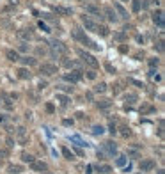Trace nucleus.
<instances>
[{"instance_id": "obj_1", "label": "nucleus", "mask_w": 165, "mask_h": 174, "mask_svg": "<svg viewBox=\"0 0 165 174\" xmlns=\"http://www.w3.org/2000/svg\"><path fill=\"white\" fill-rule=\"evenodd\" d=\"M76 53L80 55V59H82V60H84V62H85L87 66H91L92 69L99 68V60H98V59L94 57L92 53H89V52H85L84 48H78V50H76Z\"/></svg>"}, {"instance_id": "obj_2", "label": "nucleus", "mask_w": 165, "mask_h": 174, "mask_svg": "<svg viewBox=\"0 0 165 174\" xmlns=\"http://www.w3.org/2000/svg\"><path fill=\"white\" fill-rule=\"evenodd\" d=\"M50 46H52V55H53V57L66 55V53H68V46H66L60 39H52V41H50Z\"/></svg>"}, {"instance_id": "obj_3", "label": "nucleus", "mask_w": 165, "mask_h": 174, "mask_svg": "<svg viewBox=\"0 0 165 174\" xmlns=\"http://www.w3.org/2000/svg\"><path fill=\"white\" fill-rule=\"evenodd\" d=\"M39 71H41V75H44V77H52L57 73V66L55 64H50V62H44V64H39Z\"/></svg>"}, {"instance_id": "obj_4", "label": "nucleus", "mask_w": 165, "mask_h": 174, "mask_svg": "<svg viewBox=\"0 0 165 174\" xmlns=\"http://www.w3.org/2000/svg\"><path fill=\"white\" fill-rule=\"evenodd\" d=\"M85 13H89V14L94 16V18H99V21L105 18V16H103V13H101V9H99L96 4H85Z\"/></svg>"}, {"instance_id": "obj_5", "label": "nucleus", "mask_w": 165, "mask_h": 174, "mask_svg": "<svg viewBox=\"0 0 165 174\" xmlns=\"http://www.w3.org/2000/svg\"><path fill=\"white\" fill-rule=\"evenodd\" d=\"M80 20H82V23H84L85 30H92V32H96L98 23H96V21H94V20H92L89 14H82V16H80Z\"/></svg>"}, {"instance_id": "obj_6", "label": "nucleus", "mask_w": 165, "mask_h": 174, "mask_svg": "<svg viewBox=\"0 0 165 174\" xmlns=\"http://www.w3.org/2000/svg\"><path fill=\"white\" fill-rule=\"evenodd\" d=\"M101 13H103V16H107V20H108L110 23H117V21H119V16L115 14L114 7H110V5H107V7H105Z\"/></svg>"}, {"instance_id": "obj_7", "label": "nucleus", "mask_w": 165, "mask_h": 174, "mask_svg": "<svg viewBox=\"0 0 165 174\" xmlns=\"http://www.w3.org/2000/svg\"><path fill=\"white\" fill-rule=\"evenodd\" d=\"M82 77H84L82 71H80V69H75L71 73H66V75H64V80H66V82H71V84H76V82L82 80Z\"/></svg>"}, {"instance_id": "obj_8", "label": "nucleus", "mask_w": 165, "mask_h": 174, "mask_svg": "<svg viewBox=\"0 0 165 174\" xmlns=\"http://www.w3.org/2000/svg\"><path fill=\"white\" fill-rule=\"evenodd\" d=\"M18 39H21V41H25V43H29L30 39L34 38V30L29 27V29H21V30H18Z\"/></svg>"}, {"instance_id": "obj_9", "label": "nucleus", "mask_w": 165, "mask_h": 174, "mask_svg": "<svg viewBox=\"0 0 165 174\" xmlns=\"http://www.w3.org/2000/svg\"><path fill=\"white\" fill-rule=\"evenodd\" d=\"M52 11L55 14H59V16H71L73 14V9L71 7H64V5H53Z\"/></svg>"}, {"instance_id": "obj_10", "label": "nucleus", "mask_w": 165, "mask_h": 174, "mask_svg": "<svg viewBox=\"0 0 165 174\" xmlns=\"http://www.w3.org/2000/svg\"><path fill=\"white\" fill-rule=\"evenodd\" d=\"M114 11H115V14L119 16V18H123V20H128V11L121 5V2H114Z\"/></svg>"}, {"instance_id": "obj_11", "label": "nucleus", "mask_w": 165, "mask_h": 174, "mask_svg": "<svg viewBox=\"0 0 165 174\" xmlns=\"http://www.w3.org/2000/svg\"><path fill=\"white\" fill-rule=\"evenodd\" d=\"M153 21H154L160 29H163L165 20H163V11H162V9H158V11H154V13H153Z\"/></svg>"}, {"instance_id": "obj_12", "label": "nucleus", "mask_w": 165, "mask_h": 174, "mask_svg": "<svg viewBox=\"0 0 165 174\" xmlns=\"http://www.w3.org/2000/svg\"><path fill=\"white\" fill-rule=\"evenodd\" d=\"M139 167H140L142 172H151V171L154 169V162H153V160H142V162L139 163Z\"/></svg>"}, {"instance_id": "obj_13", "label": "nucleus", "mask_w": 165, "mask_h": 174, "mask_svg": "<svg viewBox=\"0 0 165 174\" xmlns=\"http://www.w3.org/2000/svg\"><path fill=\"white\" fill-rule=\"evenodd\" d=\"M103 153H107V155H115V153H117V146H115L112 140H107V142L103 144Z\"/></svg>"}, {"instance_id": "obj_14", "label": "nucleus", "mask_w": 165, "mask_h": 174, "mask_svg": "<svg viewBox=\"0 0 165 174\" xmlns=\"http://www.w3.org/2000/svg\"><path fill=\"white\" fill-rule=\"evenodd\" d=\"M30 167H32V171H37V172H44V171L48 169V165H46L44 162H37V160H34V162L30 163Z\"/></svg>"}, {"instance_id": "obj_15", "label": "nucleus", "mask_w": 165, "mask_h": 174, "mask_svg": "<svg viewBox=\"0 0 165 174\" xmlns=\"http://www.w3.org/2000/svg\"><path fill=\"white\" fill-rule=\"evenodd\" d=\"M18 78L20 80H30V78H32V73H30L27 68H20L18 69Z\"/></svg>"}, {"instance_id": "obj_16", "label": "nucleus", "mask_w": 165, "mask_h": 174, "mask_svg": "<svg viewBox=\"0 0 165 174\" xmlns=\"http://www.w3.org/2000/svg\"><path fill=\"white\" fill-rule=\"evenodd\" d=\"M5 57L9 59L11 62H16V60H20V53L16 50H7V52H5Z\"/></svg>"}, {"instance_id": "obj_17", "label": "nucleus", "mask_w": 165, "mask_h": 174, "mask_svg": "<svg viewBox=\"0 0 165 174\" xmlns=\"http://www.w3.org/2000/svg\"><path fill=\"white\" fill-rule=\"evenodd\" d=\"M7 172L9 174H20V172H23V167L18 165V163H11V165L7 167Z\"/></svg>"}, {"instance_id": "obj_18", "label": "nucleus", "mask_w": 165, "mask_h": 174, "mask_svg": "<svg viewBox=\"0 0 165 174\" xmlns=\"http://www.w3.org/2000/svg\"><path fill=\"white\" fill-rule=\"evenodd\" d=\"M82 43H84V44H85L87 48H91V50H99V46H98V44H96V43H94L92 39L87 38V36H85V38L82 39Z\"/></svg>"}, {"instance_id": "obj_19", "label": "nucleus", "mask_w": 165, "mask_h": 174, "mask_svg": "<svg viewBox=\"0 0 165 174\" xmlns=\"http://www.w3.org/2000/svg\"><path fill=\"white\" fill-rule=\"evenodd\" d=\"M96 32H98L99 36H103V38H107V36L110 34V30H108L107 25H98V27H96Z\"/></svg>"}, {"instance_id": "obj_20", "label": "nucleus", "mask_w": 165, "mask_h": 174, "mask_svg": "<svg viewBox=\"0 0 165 174\" xmlns=\"http://www.w3.org/2000/svg\"><path fill=\"white\" fill-rule=\"evenodd\" d=\"M85 38V32L82 30V29H75L73 30V39H76V41H80L82 43V39Z\"/></svg>"}, {"instance_id": "obj_21", "label": "nucleus", "mask_w": 165, "mask_h": 174, "mask_svg": "<svg viewBox=\"0 0 165 174\" xmlns=\"http://www.w3.org/2000/svg\"><path fill=\"white\" fill-rule=\"evenodd\" d=\"M20 60H21L25 66H36L37 64V60L34 57H20Z\"/></svg>"}, {"instance_id": "obj_22", "label": "nucleus", "mask_w": 165, "mask_h": 174, "mask_svg": "<svg viewBox=\"0 0 165 174\" xmlns=\"http://www.w3.org/2000/svg\"><path fill=\"white\" fill-rule=\"evenodd\" d=\"M110 105H112V101H110V99H99V101L96 103V107H98V108H108Z\"/></svg>"}, {"instance_id": "obj_23", "label": "nucleus", "mask_w": 165, "mask_h": 174, "mask_svg": "<svg viewBox=\"0 0 165 174\" xmlns=\"http://www.w3.org/2000/svg\"><path fill=\"white\" fill-rule=\"evenodd\" d=\"M55 98H57V101H59V103H60L62 107H66V105L69 103V98H68V96H64V94H57Z\"/></svg>"}, {"instance_id": "obj_24", "label": "nucleus", "mask_w": 165, "mask_h": 174, "mask_svg": "<svg viewBox=\"0 0 165 174\" xmlns=\"http://www.w3.org/2000/svg\"><path fill=\"white\" fill-rule=\"evenodd\" d=\"M105 91H107V84H105V82H99V84L94 87V93H99V94H101V93H105Z\"/></svg>"}, {"instance_id": "obj_25", "label": "nucleus", "mask_w": 165, "mask_h": 174, "mask_svg": "<svg viewBox=\"0 0 165 174\" xmlns=\"http://www.w3.org/2000/svg\"><path fill=\"white\" fill-rule=\"evenodd\" d=\"M103 132H105V128H103L101 124H94V126H92V135H101Z\"/></svg>"}, {"instance_id": "obj_26", "label": "nucleus", "mask_w": 165, "mask_h": 174, "mask_svg": "<svg viewBox=\"0 0 165 174\" xmlns=\"http://www.w3.org/2000/svg\"><path fill=\"white\" fill-rule=\"evenodd\" d=\"M147 64H149V68H151V69H154V68L160 64V59H158V57H151L149 60H147Z\"/></svg>"}, {"instance_id": "obj_27", "label": "nucleus", "mask_w": 165, "mask_h": 174, "mask_svg": "<svg viewBox=\"0 0 165 174\" xmlns=\"http://www.w3.org/2000/svg\"><path fill=\"white\" fill-rule=\"evenodd\" d=\"M21 160H23L25 163H32V162H34L36 158H34L32 155H29V153H21Z\"/></svg>"}, {"instance_id": "obj_28", "label": "nucleus", "mask_w": 165, "mask_h": 174, "mask_svg": "<svg viewBox=\"0 0 165 174\" xmlns=\"http://www.w3.org/2000/svg\"><path fill=\"white\" fill-rule=\"evenodd\" d=\"M62 64H64L66 68H78V62H75V60H69V59H64V60H62Z\"/></svg>"}, {"instance_id": "obj_29", "label": "nucleus", "mask_w": 165, "mask_h": 174, "mask_svg": "<svg viewBox=\"0 0 165 174\" xmlns=\"http://www.w3.org/2000/svg\"><path fill=\"white\" fill-rule=\"evenodd\" d=\"M131 9L133 13H140V0H131Z\"/></svg>"}, {"instance_id": "obj_30", "label": "nucleus", "mask_w": 165, "mask_h": 174, "mask_svg": "<svg viewBox=\"0 0 165 174\" xmlns=\"http://www.w3.org/2000/svg\"><path fill=\"white\" fill-rule=\"evenodd\" d=\"M98 171H99V172H103V174H108V172H112V167H110V165H99V167H98Z\"/></svg>"}, {"instance_id": "obj_31", "label": "nucleus", "mask_w": 165, "mask_h": 174, "mask_svg": "<svg viewBox=\"0 0 165 174\" xmlns=\"http://www.w3.org/2000/svg\"><path fill=\"white\" fill-rule=\"evenodd\" d=\"M128 84H131V85H135V87H146L142 82H139V80H135V78H128Z\"/></svg>"}, {"instance_id": "obj_32", "label": "nucleus", "mask_w": 165, "mask_h": 174, "mask_svg": "<svg viewBox=\"0 0 165 174\" xmlns=\"http://www.w3.org/2000/svg\"><path fill=\"white\" fill-rule=\"evenodd\" d=\"M62 155L66 156V160H73V153H71L68 148H62Z\"/></svg>"}, {"instance_id": "obj_33", "label": "nucleus", "mask_w": 165, "mask_h": 174, "mask_svg": "<svg viewBox=\"0 0 165 174\" xmlns=\"http://www.w3.org/2000/svg\"><path fill=\"white\" fill-rule=\"evenodd\" d=\"M135 99H137L135 94H128V96H126V107H128V105H133V103H135Z\"/></svg>"}, {"instance_id": "obj_34", "label": "nucleus", "mask_w": 165, "mask_h": 174, "mask_svg": "<svg viewBox=\"0 0 165 174\" xmlns=\"http://www.w3.org/2000/svg\"><path fill=\"white\" fill-rule=\"evenodd\" d=\"M37 25H39V29H41V30H43V32H52V30H50V27H48V25H46V23H43V21H39V23H37Z\"/></svg>"}, {"instance_id": "obj_35", "label": "nucleus", "mask_w": 165, "mask_h": 174, "mask_svg": "<svg viewBox=\"0 0 165 174\" xmlns=\"http://www.w3.org/2000/svg\"><path fill=\"white\" fill-rule=\"evenodd\" d=\"M29 50H30V44H29V43H25V41H23V43H21V44H20V52H29Z\"/></svg>"}, {"instance_id": "obj_36", "label": "nucleus", "mask_w": 165, "mask_h": 174, "mask_svg": "<svg viewBox=\"0 0 165 174\" xmlns=\"http://www.w3.org/2000/svg\"><path fill=\"white\" fill-rule=\"evenodd\" d=\"M154 50H158V52H160V53H162V52H163V39H160V41H158V43H156V44H154Z\"/></svg>"}, {"instance_id": "obj_37", "label": "nucleus", "mask_w": 165, "mask_h": 174, "mask_svg": "<svg viewBox=\"0 0 165 174\" xmlns=\"http://www.w3.org/2000/svg\"><path fill=\"white\" fill-rule=\"evenodd\" d=\"M60 91H64V93H73V87L71 85H57Z\"/></svg>"}, {"instance_id": "obj_38", "label": "nucleus", "mask_w": 165, "mask_h": 174, "mask_svg": "<svg viewBox=\"0 0 165 174\" xmlns=\"http://www.w3.org/2000/svg\"><path fill=\"white\" fill-rule=\"evenodd\" d=\"M114 38L117 41H124L126 39V32H117V34H114Z\"/></svg>"}, {"instance_id": "obj_39", "label": "nucleus", "mask_w": 165, "mask_h": 174, "mask_svg": "<svg viewBox=\"0 0 165 174\" xmlns=\"http://www.w3.org/2000/svg\"><path fill=\"white\" fill-rule=\"evenodd\" d=\"M105 69L108 71L110 75H114V73H115V68H114V66H112L110 62H105Z\"/></svg>"}, {"instance_id": "obj_40", "label": "nucleus", "mask_w": 165, "mask_h": 174, "mask_svg": "<svg viewBox=\"0 0 165 174\" xmlns=\"http://www.w3.org/2000/svg\"><path fill=\"white\" fill-rule=\"evenodd\" d=\"M130 133H131V132H130L128 126H121V135H123V137H128Z\"/></svg>"}, {"instance_id": "obj_41", "label": "nucleus", "mask_w": 165, "mask_h": 174, "mask_svg": "<svg viewBox=\"0 0 165 174\" xmlns=\"http://www.w3.org/2000/svg\"><path fill=\"white\" fill-rule=\"evenodd\" d=\"M71 140H73V142H76L78 146H87V144H85V142H84L80 137H71Z\"/></svg>"}, {"instance_id": "obj_42", "label": "nucleus", "mask_w": 165, "mask_h": 174, "mask_svg": "<svg viewBox=\"0 0 165 174\" xmlns=\"http://www.w3.org/2000/svg\"><path fill=\"white\" fill-rule=\"evenodd\" d=\"M85 77L89 78V80H94V78H96V71H94V69H91V71H85Z\"/></svg>"}, {"instance_id": "obj_43", "label": "nucleus", "mask_w": 165, "mask_h": 174, "mask_svg": "<svg viewBox=\"0 0 165 174\" xmlns=\"http://www.w3.org/2000/svg\"><path fill=\"white\" fill-rule=\"evenodd\" d=\"M36 53H37V55H46L48 52H46V50H44L43 46H37V48H36Z\"/></svg>"}, {"instance_id": "obj_44", "label": "nucleus", "mask_w": 165, "mask_h": 174, "mask_svg": "<svg viewBox=\"0 0 165 174\" xmlns=\"http://www.w3.org/2000/svg\"><path fill=\"white\" fill-rule=\"evenodd\" d=\"M108 132H110V133H115V132H117V130H115V123H114V121H110V124H108Z\"/></svg>"}, {"instance_id": "obj_45", "label": "nucleus", "mask_w": 165, "mask_h": 174, "mask_svg": "<svg viewBox=\"0 0 165 174\" xmlns=\"http://www.w3.org/2000/svg\"><path fill=\"white\" fill-rule=\"evenodd\" d=\"M124 163H126V156H119V158H117V165H121V167H123Z\"/></svg>"}, {"instance_id": "obj_46", "label": "nucleus", "mask_w": 165, "mask_h": 174, "mask_svg": "<svg viewBox=\"0 0 165 174\" xmlns=\"http://www.w3.org/2000/svg\"><path fill=\"white\" fill-rule=\"evenodd\" d=\"M112 91H114V94H119V93H121V85H119V84H115V85L112 87Z\"/></svg>"}, {"instance_id": "obj_47", "label": "nucleus", "mask_w": 165, "mask_h": 174, "mask_svg": "<svg viewBox=\"0 0 165 174\" xmlns=\"http://www.w3.org/2000/svg\"><path fill=\"white\" fill-rule=\"evenodd\" d=\"M5 142H7V148H13V146H14V140H13V137H7V139H5Z\"/></svg>"}, {"instance_id": "obj_48", "label": "nucleus", "mask_w": 165, "mask_h": 174, "mask_svg": "<svg viewBox=\"0 0 165 174\" xmlns=\"http://www.w3.org/2000/svg\"><path fill=\"white\" fill-rule=\"evenodd\" d=\"M9 156V151L7 149H0V158H7Z\"/></svg>"}, {"instance_id": "obj_49", "label": "nucleus", "mask_w": 165, "mask_h": 174, "mask_svg": "<svg viewBox=\"0 0 165 174\" xmlns=\"http://www.w3.org/2000/svg\"><path fill=\"white\" fill-rule=\"evenodd\" d=\"M140 110H142V112H153L154 108H153V107H149V105H146V107H142Z\"/></svg>"}, {"instance_id": "obj_50", "label": "nucleus", "mask_w": 165, "mask_h": 174, "mask_svg": "<svg viewBox=\"0 0 165 174\" xmlns=\"http://www.w3.org/2000/svg\"><path fill=\"white\" fill-rule=\"evenodd\" d=\"M7 2H9V5H11V7H18V0H7Z\"/></svg>"}, {"instance_id": "obj_51", "label": "nucleus", "mask_w": 165, "mask_h": 174, "mask_svg": "<svg viewBox=\"0 0 165 174\" xmlns=\"http://www.w3.org/2000/svg\"><path fill=\"white\" fill-rule=\"evenodd\" d=\"M46 110H48V112L52 114V112L55 110V108H53V105H52V103H48V105H46Z\"/></svg>"}, {"instance_id": "obj_52", "label": "nucleus", "mask_w": 165, "mask_h": 174, "mask_svg": "<svg viewBox=\"0 0 165 174\" xmlns=\"http://www.w3.org/2000/svg\"><path fill=\"white\" fill-rule=\"evenodd\" d=\"M46 85H48V84H46V82H44V80H41V82H39V89H44V87H46Z\"/></svg>"}, {"instance_id": "obj_53", "label": "nucleus", "mask_w": 165, "mask_h": 174, "mask_svg": "<svg viewBox=\"0 0 165 174\" xmlns=\"http://www.w3.org/2000/svg\"><path fill=\"white\" fill-rule=\"evenodd\" d=\"M119 52H121V53H126V52H128V48H126V46H119Z\"/></svg>"}, {"instance_id": "obj_54", "label": "nucleus", "mask_w": 165, "mask_h": 174, "mask_svg": "<svg viewBox=\"0 0 165 174\" xmlns=\"http://www.w3.org/2000/svg\"><path fill=\"white\" fill-rule=\"evenodd\" d=\"M62 123H64V124H66V126H69V124H73V121H71V119H64V121H62Z\"/></svg>"}, {"instance_id": "obj_55", "label": "nucleus", "mask_w": 165, "mask_h": 174, "mask_svg": "<svg viewBox=\"0 0 165 174\" xmlns=\"http://www.w3.org/2000/svg\"><path fill=\"white\" fill-rule=\"evenodd\" d=\"M135 39H137L139 43H144V38H142V36H137V38H135Z\"/></svg>"}, {"instance_id": "obj_56", "label": "nucleus", "mask_w": 165, "mask_h": 174, "mask_svg": "<svg viewBox=\"0 0 165 174\" xmlns=\"http://www.w3.org/2000/svg\"><path fill=\"white\" fill-rule=\"evenodd\" d=\"M41 174H52V172H46V171H44V172H41Z\"/></svg>"}, {"instance_id": "obj_57", "label": "nucleus", "mask_w": 165, "mask_h": 174, "mask_svg": "<svg viewBox=\"0 0 165 174\" xmlns=\"http://www.w3.org/2000/svg\"><path fill=\"white\" fill-rule=\"evenodd\" d=\"M158 174H163V171H158Z\"/></svg>"}, {"instance_id": "obj_58", "label": "nucleus", "mask_w": 165, "mask_h": 174, "mask_svg": "<svg viewBox=\"0 0 165 174\" xmlns=\"http://www.w3.org/2000/svg\"><path fill=\"white\" fill-rule=\"evenodd\" d=\"M121 2H128V0H121Z\"/></svg>"}, {"instance_id": "obj_59", "label": "nucleus", "mask_w": 165, "mask_h": 174, "mask_svg": "<svg viewBox=\"0 0 165 174\" xmlns=\"http://www.w3.org/2000/svg\"><path fill=\"white\" fill-rule=\"evenodd\" d=\"M80 2H84V0H80Z\"/></svg>"}]
</instances>
